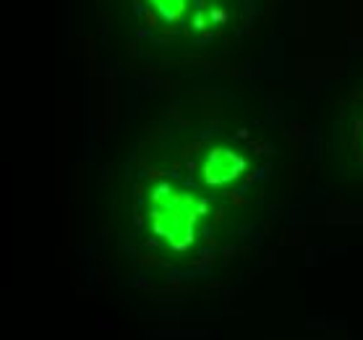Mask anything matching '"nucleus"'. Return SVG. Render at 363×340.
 <instances>
[{
  "mask_svg": "<svg viewBox=\"0 0 363 340\" xmlns=\"http://www.w3.org/2000/svg\"><path fill=\"white\" fill-rule=\"evenodd\" d=\"M152 3H155V9L160 11V16L167 18V21H175V18L183 16L189 0H152Z\"/></svg>",
  "mask_w": 363,
  "mask_h": 340,
  "instance_id": "7ed1b4c3",
  "label": "nucleus"
},
{
  "mask_svg": "<svg viewBox=\"0 0 363 340\" xmlns=\"http://www.w3.org/2000/svg\"><path fill=\"white\" fill-rule=\"evenodd\" d=\"M201 215H204V202L191 191L175 189L170 183H162L152 191L149 199L152 228L173 249H186L194 241Z\"/></svg>",
  "mask_w": 363,
  "mask_h": 340,
  "instance_id": "f257e3e1",
  "label": "nucleus"
},
{
  "mask_svg": "<svg viewBox=\"0 0 363 340\" xmlns=\"http://www.w3.org/2000/svg\"><path fill=\"white\" fill-rule=\"evenodd\" d=\"M243 170H246L243 158H240L238 152L228 150V147H217V150L209 152L204 160V168H201L204 181L209 186H225V183L235 181Z\"/></svg>",
  "mask_w": 363,
  "mask_h": 340,
  "instance_id": "f03ea898",
  "label": "nucleus"
}]
</instances>
